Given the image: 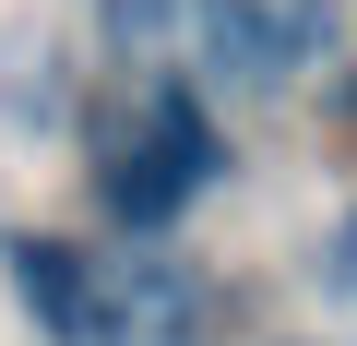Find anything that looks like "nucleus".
I'll use <instances>...</instances> for the list:
<instances>
[{"label":"nucleus","mask_w":357,"mask_h":346,"mask_svg":"<svg viewBox=\"0 0 357 346\" xmlns=\"http://www.w3.org/2000/svg\"><path fill=\"white\" fill-rule=\"evenodd\" d=\"M321 287H345V298H357V203H345V215H333V239H321Z\"/></svg>","instance_id":"obj_5"},{"label":"nucleus","mask_w":357,"mask_h":346,"mask_svg":"<svg viewBox=\"0 0 357 346\" xmlns=\"http://www.w3.org/2000/svg\"><path fill=\"white\" fill-rule=\"evenodd\" d=\"M0 263H13V298H24V322H36L48 346H84V322H96V263H84L72 239H13Z\"/></svg>","instance_id":"obj_3"},{"label":"nucleus","mask_w":357,"mask_h":346,"mask_svg":"<svg viewBox=\"0 0 357 346\" xmlns=\"http://www.w3.org/2000/svg\"><path fill=\"white\" fill-rule=\"evenodd\" d=\"M215 167H227V143H215L203 96H191V84H143L131 131L107 143V215H119L131 239H155V227H178V215L215 192Z\"/></svg>","instance_id":"obj_1"},{"label":"nucleus","mask_w":357,"mask_h":346,"mask_svg":"<svg viewBox=\"0 0 357 346\" xmlns=\"http://www.w3.org/2000/svg\"><path fill=\"white\" fill-rule=\"evenodd\" d=\"M191 24H203L227 84H286L298 72V13H274V0H191Z\"/></svg>","instance_id":"obj_4"},{"label":"nucleus","mask_w":357,"mask_h":346,"mask_svg":"<svg viewBox=\"0 0 357 346\" xmlns=\"http://www.w3.org/2000/svg\"><path fill=\"white\" fill-rule=\"evenodd\" d=\"M84 346H203V287L178 263H119V275H96Z\"/></svg>","instance_id":"obj_2"},{"label":"nucleus","mask_w":357,"mask_h":346,"mask_svg":"<svg viewBox=\"0 0 357 346\" xmlns=\"http://www.w3.org/2000/svg\"><path fill=\"white\" fill-rule=\"evenodd\" d=\"M167 13H178V0H107V24H119V36H155Z\"/></svg>","instance_id":"obj_6"}]
</instances>
